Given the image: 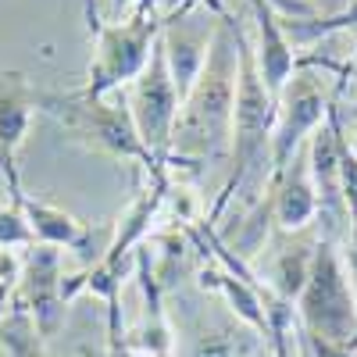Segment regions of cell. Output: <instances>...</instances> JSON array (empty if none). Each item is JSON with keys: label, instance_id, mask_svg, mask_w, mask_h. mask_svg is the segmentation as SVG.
<instances>
[{"label": "cell", "instance_id": "1", "mask_svg": "<svg viewBox=\"0 0 357 357\" xmlns=\"http://www.w3.org/2000/svg\"><path fill=\"white\" fill-rule=\"evenodd\" d=\"M236 72H240V54H236V15L222 11L218 25L211 29V47H207L204 68L186 89L183 107H178L168 154L175 158H215L225 146H232V107H236Z\"/></svg>", "mask_w": 357, "mask_h": 357}, {"label": "cell", "instance_id": "2", "mask_svg": "<svg viewBox=\"0 0 357 357\" xmlns=\"http://www.w3.org/2000/svg\"><path fill=\"white\" fill-rule=\"evenodd\" d=\"M86 22H89V33H93L97 47H93V61H89V72H86V82L79 86V93L111 97L122 86H132L139 79L165 29V18H158L154 11L151 15L136 11L129 22L111 25V22H100L93 0H86Z\"/></svg>", "mask_w": 357, "mask_h": 357}, {"label": "cell", "instance_id": "3", "mask_svg": "<svg viewBox=\"0 0 357 357\" xmlns=\"http://www.w3.org/2000/svg\"><path fill=\"white\" fill-rule=\"evenodd\" d=\"M236 54H240V72H236V107H232V175L222 193V204L229 200V193H236V186L247 178L250 168H257L272 154V132L279 114V100L268 93L254 57V43L240 29V22H236Z\"/></svg>", "mask_w": 357, "mask_h": 357}, {"label": "cell", "instance_id": "4", "mask_svg": "<svg viewBox=\"0 0 357 357\" xmlns=\"http://www.w3.org/2000/svg\"><path fill=\"white\" fill-rule=\"evenodd\" d=\"M36 111H47L50 118H57L86 146H97V151H104L111 158H136L146 168H158V158L143 146L126 100L82 97L79 89H72V93L36 89Z\"/></svg>", "mask_w": 357, "mask_h": 357}, {"label": "cell", "instance_id": "5", "mask_svg": "<svg viewBox=\"0 0 357 357\" xmlns=\"http://www.w3.org/2000/svg\"><path fill=\"white\" fill-rule=\"evenodd\" d=\"M301 318L307 325V336L336 343V347H357V301L343 264L329 243H318L311 257V272L301 289Z\"/></svg>", "mask_w": 357, "mask_h": 357}, {"label": "cell", "instance_id": "6", "mask_svg": "<svg viewBox=\"0 0 357 357\" xmlns=\"http://www.w3.org/2000/svg\"><path fill=\"white\" fill-rule=\"evenodd\" d=\"M129 114H132V126L143 139V146L151 151L158 161L168 154V143H172V129H175V118L178 107H183V89L172 79L168 72V57L161 47V36L151 50V61L139 72V79L129 86Z\"/></svg>", "mask_w": 357, "mask_h": 357}, {"label": "cell", "instance_id": "7", "mask_svg": "<svg viewBox=\"0 0 357 357\" xmlns=\"http://www.w3.org/2000/svg\"><path fill=\"white\" fill-rule=\"evenodd\" d=\"M161 193H165V186L158 183L151 193H139V197L129 204V211H126L122 225H118V232H114V240H111L107 254H104L93 268H89L86 275L65 282V301H72L75 293H97V296H104V301L111 304V325H114V318H118V286H122L126 257L132 254V247L139 243V236L146 232V225H151Z\"/></svg>", "mask_w": 357, "mask_h": 357}, {"label": "cell", "instance_id": "8", "mask_svg": "<svg viewBox=\"0 0 357 357\" xmlns=\"http://www.w3.org/2000/svg\"><path fill=\"white\" fill-rule=\"evenodd\" d=\"M329 111V97H325V82H318L314 72H293L279 97V114H275V132H272V178L279 183L289 161L301 151L304 136H311Z\"/></svg>", "mask_w": 357, "mask_h": 357}, {"label": "cell", "instance_id": "9", "mask_svg": "<svg viewBox=\"0 0 357 357\" xmlns=\"http://www.w3.org/2000/svg\"><path fill=\"white\" fill-rule=\"evenodd\" d=\"M18 311H25L33 318L36 333L43 340H50L57 329H61V318H65V275H61V254L57 247H43L33 243L25 264H22V275H18Z\"/></svg>", "mask_w": 357, "mask_h": 357}, {"label": "cell", "instance_id": "10", "mask_svg": "<svg viewBox=\"0 0 357 357\" xmlns=\"http://www.w3.org/2000/svg\"><path fill=\"white\" fill-rule=\"evenodd\" d=\"M36 114V86L18 68H0V175H18L15 154Z\"/></svg>", "mask_w": 357, "mask_h": 357}, {"label": "cell", "instance_id": "11", "mask_svg": "<svg viewBox=\"0 0 357 357\" xmlns=\"http://www.w3.org/2000/svg\"><path fill=\"white\" fill-rule=\"evenodd\" d=\"M250 4V15L257 22V43H254V57H257V68H261V79L268 86V93L275 100L282 97L286 82L293 79L296 72V54H293V43L286 36V25L279 22V11L268 4V0H247Z\"/></svg>", "mask_w": 357, "mask_h": 357}, {"label": "cell", "instance_id": "12", "mask_svg": "<svg viewBox=\"0 0 357 357\" xmlns=\"http://www.w3.org/2000/svg\"><path fill=\"white\" fill-rule=\"evenodd\" d=\"M8 183H11L15 204H18V211H22V218H25V225H29V232H33L36 243L57 247V250L86 243V225H82L75 215H68L65 207H54V204H47V200L29 197V193L22 190V183H18V175H11Z\"/></svg>", "mask_w": 357, "mask_h": 357}, {"label": "cell", "instance_id": "13", "mask_svg": "<svg viewBox=\"0 0 357 357\" xmlns=\"http://www.w3.org/2000/svg\"><path fill=\"white\" fill-rule=\"evenodd\" d=\"M293 168L282 172L275 193V222L282 229H304L318 215V193L311 183L307 161H289Z\"/></svg>", "mask_w": 357, "mask_h": 357}, {"label": "cell", "instance_id": "14", "mask_svg": "<svg viewBox=\"0 0 357 357\" xmlns=\"http://www.w3.org/2000/svg\"><path fill=\"white\" fill-rule=\"evenodd\" d=\"M161 47H165V57H168V72L178 82V89H183V97H186V89L193 86V79L204 68L207 47H211V33L207 36H186V33H172V29L165 25L161 29Z\"/></svg>", "mask_w": 357, "mask_h": 357}, {"label": "cell", "instance_id": "15", "mask_svg": "<svg viewBox=\"0 0 357 357\" xmlns=\"http://www.w3.org/2000/svg\"><path fill=\"white\" fill-rule=\"evenodd\" d=\"M0 347L8 350V357H50L33 318L18 307L8 318H0Z\"/></svg>", "mask_w": 357, "mask_h": 357}, {"label": "cell", "instance_id": "16", "mask_svg": "<svg viewBox=\"0 0 357 357\" xmlns=\"http://www.w3.org/2000/svg\"><path fill=\"white\" fill-rule=\"evenodd\" d=\"M340 197L350 211V261L357 268V151L350 146L347 132H340Z\"/></svg>", "mask_w": 357, "mask_h": 357}, {"label": "cell", "instance_id": "17", "mask_svg": "<svg viewBox=\"0 0 357 357\" xmlns=\"http://www.w3.org/2000/svg\"><path fill=\"white\" fill-rule=\"evenodd\" d=\"M293 40H318V36H329V33H340V29H357V0L347 4L343 11H333L325 18H289L282 22Z\"/></svg>", "mask_w": 357, "mask_h": 357}, {"label": "cell", "instance_id": "18", "mask_svg": "<svg viewBox=\"0 0 357 357\" xmlns=\"http://www.w3.org/2000/svg\"><path fill=\"white\" fill-rule=\"evenodd\" d=\"M311 257H314V250L307 254L304 247H296V250H289V254L279 257L275 282H279V293L286 296V301L301 296V289H304V282H307V272H311Z\"/></svg>", "mask_w": 357, "mask_h": 357}, {"label": "cell", "instance_id": "19", "mask_svg": "<svg viewBox=\"0 0 357 357\" xmlns=\"http://www.w3.org/2000/svg\"><path fill=\"white\" fill-rule=\"evenodd\" d=\"M33 232H29L25 218L18 207H0V250H15V247H33Z\"/></svg>", "mask_w": 357, "mask_h": 357}, {"label": "cell", "instance_id": "20", "mask_svg": "<svg viewBox=\"0 0 357 357\" xmlns=\"http://www.w3.org/2000/svg\"><path fill=\"white\" fill-rule=\"evenodd\" d=\"M190 357H236V347H232V340L222 336V333H204V336L193 340Z\"/></svg>", "mask_w": 357, "mask_h": 357}, {"label": "cell", "instance_id": "21", "mask_svg": "<svg viewBox=\"0 0 357 357\" xmlns=\"http://www.w3.org/2000/svg\"><path fill=\"white\" fill-rule=\"evenodd\" d=\"M268 4L286 18H311L314 15V4H307V0H268Z\"/></svg>", "mask_w": 357, "mask_h": 357}, {"label": "cell", "instance_id": "22", "mask_svg": "<svg viewBox=\"0 0 357 357\" xmlns=\"http://www.w3.org/2000/svg\"><path fill=\"white\" fill-rule=\"evenodd\" d=\"M307 340H311V347H314L318 357H354L350 347H336V343H325V340H314V336H307Z\"/></svg>", "mask_w": 357, "mask_h": 357}, {"label": "cell", "instance_id": "23", "mask_svg": "<svg viewBox=\"0 0 357 357\" xmlns=\"http://www.w3.org/2000/svg\"><path fill=\"white\" fill-rule=\"evenodd\" d=\"M118 4H122V0H118ZM126 4H136V11H151L158 0H126Z\"/></svg>", "mask_w": 357, "mask_h": 357}, {"label": "cell", "instance_id": "24", "mask_svg": "<svg viewBox=\"0 0 357 357\" xmlns=\"http://www.w3.org/2000/svg\"><path fill=\"white\" fill-rule=\"evenodd\" d=\"M207 4H211V11H215V15H222V11H225V4H222V0H207Z\"/></svg>", "mask_w": 357, "mask_h": 357}, {"label": "cell", "instance_id": "25", "mask_svg": "<svg viewBox=\"0 0 357 357\" xmlns=\"http://www.w3.org/2000/svg\"><path fill=\"white\" fill-rule=\"evenodd\" d=\"M350 72H354V82H357V57H354V65H350Z\"/></svg>", "mask_w": 357, "mask_h": 357}, {"label": "cell", "instance_id": "26", "mask_svg": "<svg viewBox=\"0 0 357 357\" xmlns=\"http://www.w3.org/2000/svg\"><path fill=\"white\" fill-rule=\"evenodd\" d=\"M139 357H151V354H139Z\"/></svg>", "mask_w": 357, "mask_h": 357}, {"label": "cell", "instance_id": "27", "mask_svg": "<svg viewBox=\"0 0 357 357\" xmlns=\"http://www.w3.org/2000/svg\"><path fill=\"white\" fill-rule=\"evenodd\" d=\"M354 151H357V139H354Z\"/></svg>", "mask_w": 357, "mask_h": 357}, {"label": "cell", "instance_id": "28", "mask_svg": "<svg viewBox=\"0 0 357 357\" xmlns=\"http://www.w3.org/2000/svg\"><path fill=\"white\" fill-rule=\"evenodd\" d=\"M307 4H311V0H307Z\"/></svg>", "mask_w": 357, "mask_h": 357}]
</instances>
